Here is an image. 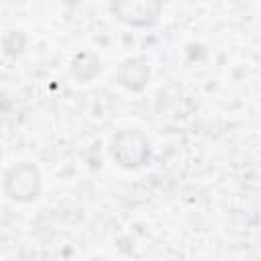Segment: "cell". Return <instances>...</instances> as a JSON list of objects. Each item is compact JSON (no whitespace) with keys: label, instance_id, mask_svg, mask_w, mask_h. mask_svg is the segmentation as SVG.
Returning <instances> with one entry per match:
<instances>
[{"label":"cell","instance_id":"1","mask_svg":"<svg viewBox=\"0 0 261 261\" xmlns=\"http://www.w3.org/2000/svg\"><path fill=\"white\" fill-rule=\"evenodd\" d=\"M108 155L122 169H139L151 159V143L139 128H122L110 139Z\"/></svg>","mask_w":261,"mask_h":261},{"label":"cell","instance_id":"2","mask_svg":"<svg viewBox=\"0 0 261 261\" xmlns=\"http://www.w3.org/2000/svg\"><path fill=\"white\" fill-rule=\"evenodd\" d=\"M41 188H43L41 171L31 161L14 163L4 173L2 190H4V196L12 202H20V204L33 202V200L39 198Z\"/></svg>","mask_w":261,"mask_h":261},{"label":"cell","instance_id":"3","mask_svg":"<svg viewBox=\"0 0 261 261\" xmlns=\"http://www.w3.org/2000/svg\"><path fill=\"white\" fill-rule=\"evenodd\" d=\"M165 0H110V12L126 27L147 29L159 22Z\"/></svg>","mask_w":261,"mask_h":261},{"label":"cell","instance_id":"4","mask_svg":"<svg viewBox=\"0 0 261 261\" xmlns=\"http://www.w3.org/2000/svg\"><path fill=\"white\" fill-rule=\"evenodd\" d=\"M118 84L130 92H141L151 77V67L145 57H128L120 63L116 71Z\"/></svg>","mask_w":261,"mask_h":261}]
</instances>
